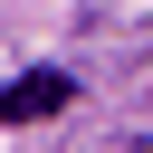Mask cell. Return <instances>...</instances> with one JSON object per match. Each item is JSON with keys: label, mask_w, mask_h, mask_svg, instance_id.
I'll return each mask as SVG.
<instances>
[{"label": "cell", "mask_w": 153, "mask_h": 153, "mask_svg": "<svg viewBox=\"0 0 153 153\" xmlns=\"http://www.w3.org/2000/svg\"><path fill=\"white\" fill-rule=\"evenodd\" d=\"M67 105H76V76H67V67H29V76L0 86V124H48V115H67Z\"/></svg>", "instance_id": "6da1fadb"}]
</instances>
